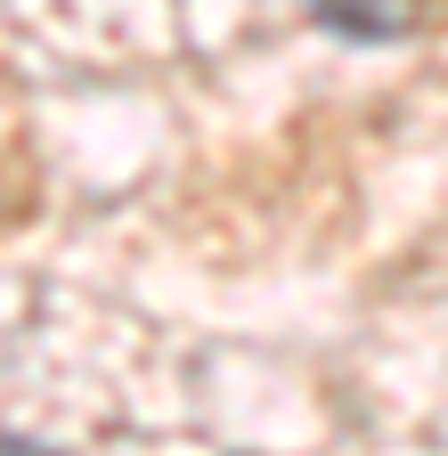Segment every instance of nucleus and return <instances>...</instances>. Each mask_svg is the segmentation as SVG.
Listing matches in <instances>:
<instances>
[{"label":"nucleus","mask_w":448,"mask_h":456,"mask_svg":"<svg viewBox=\"0 0 448 456\" xmlns=\"http://www.w3.org/2000/svg\"><path fill=\"white\" fill-rule=\"evenodd\" d=\"M0 456H41V448H25V440H0Z\"/></svg>","instance_id":"nucleus-3"},{"label":"nucleus","mask_w":448,"mask_h":456,"mask_svg":"<svg viewBox=\"0 0 448 456\" xmlns=\"http://www.w3.org/2000/svg\"><path fill=\"white\" fill-rule=\"evenodd\" d=\"M33 204H41V147H33L25 90L9 74V49H0V245L33 220Z\"/></svg>","instance_id":"nucleus-1"},{"label":"nucleus","mask_w":448,"mask_h":456,"mask_svg":"<svg viewBox=\"0 0 448 456\" xmlns=\"http://www.w3.org/2000/svg\"><path fill=\"white\" fill-rule=\"evenodd\" d=\"M318 9L343 33H408L416 25V0H318Z\"/></svg>","instance_id":"nucleus-2"}]
</instances>
